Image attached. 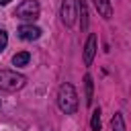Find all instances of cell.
Wrapping results in <instances>:
<instances>
[{"label": "cell", "instance_id": "1", "mask_svg": "<svg viewBox=\"0 0 131 131\" xmlns=\"http://www.w3.org/2000/svg\"><path fill=\"white\" fill-rule=\"evenodd\" d=\"M57 106L63 115H74L78 111V92L70 82H63L57 90Z\"/></svg>", "mask_w": 131, "mask_h": 131}, {"label": "cell", "instance_id": "2", "mask_svg": "<svg viewBox=\"0 0 131 131\" xmlns=\"http://www.w3.org/2000/svg\"><path fill=\"white\" fill-rule=\"evenodd\" d=\"M25 84H27V78L23 74H16L12 70H0V90L14 92V90H20Z\"/></svg>", "mask_w": 131, "mask_h": 131}, {"label": "cell", "instance_id": "3", "mask_svg": "<svg viewBox=\"0 0 131 131\" xmlns=\"http://www.w3.org/2000/svg\"><path fill=\"white\" fill-rule=\"evenodd\" d=\"M39 10H41V8H39V2H37V0H23V2L16 6L14 16L20 18V20L33 23V20L39 18Z\"/></svg>", "mask_w": 131, "mask_h": 131}, {"label": "cell", "instance_id": "4", "mask_svg": "<svg viewBox=\"0 0 131 131\" xmlns=\"http://www.w3.org/2000/svg\"><path fill=\"white\" fill-rule=\"evenodd\" d=\"M59 16L66 27H72L78 16V0H63L61 8H59Z\"/></svg>", "mask_w": 131, "mask_h": 131}, {"label": "cell", "instance_id": "5", "mask_svg": "<svg viewBox=\"0 0 131 131\" xmlns=\"http://www.w3.org/2000/svg\"><path fill=\"white\" fill-rule=\"evenodd\" d=\"M16 33H18V37L23 41H37L41 37V29L35 27V25H23V27H18Z\"/></svg>", "mask_w": 131, "mask_h": 131}, {"label": "cell", "instance_id": "6", "mask_svg": "<svg viewBox=\"0 0 131 131\" xmlns=\"http://www.w3.org/2000/svg\"><path fill=\"white\" fill-rule=\"evenodd\" d=\"M94 55H96V35H88L86 45H84V63L86 66H92Z\"/></svg>", "mask_w": 131, "mask_h": 131}, {"label": "cell", "instance_id": "7", "mask_svg": "<svg viewBox=\"0 0 131 131\" xmlns=\"http://www.w3.org/2000/svg\"><path fill=\"white\" fill-rule=\"evenodd\" d=\"M94 6H96V12L102 16V18H111L113 16V6H111V0H92Z\"/></svg>", "mask_w": 131, "mask_h": 131}, {"label": "cell", "instance_id": "8", "mask_svg": "<svg viewBox=\"0 0 131 131\" xmlns=\"http://www.w3.org/2000/svg\"><path fill=\"white\" fill-rule=\"evenodd\" d=\"M78 14H80V29L88 31V6L84 0H78Z\"/></svg>", "mask_w": 131, "mask_h": 131}, {"label": "cell", "instance_id": "9", "mask_svg": "<svg viewBox=\"0 0 131 131\" xmlns=\"http://www.w3.org/2000/svg\"><path fill=\"white\" fill-rule=\"evenodd\" d=\"M29 59H31V53H29V51H18V53H14V57H12V63L18 66V68H23V66L29 63Z\"/></svg>", "mask_w": 131, "mask_h": 131}, {"label": "cell", "instance_id": "10", "mask_svg": "<svg viewBox=\"0 0 131 131\" xmlns=\"http://www.w3.org/2000/svg\"><path fill=\"white\" fill-rule=\"evenodd\" d=\"M84 88H86V104L90 106L92 104V90H94V84H92V76L90 74H86V78H84Z\"/></svg>", "mask_w": 131, "mask_h": 131}, {"label": "cell", "instance_id": "11", "mask_svg": "<svg viewBox=\"0 0 131 131\" xmlns=\"http://www.w3.org/2000/svg\"><path fill=\"white\" fill-rule=\"evenodd\" d=\"M111 129L113 131H125V121H123V115L117 113L113 119H111Z\"/></svg>", "mask_w": 131, "mask_h": 131}, {"label": "cell", "instance_id": "12", "mask_svg": "<svg viewBox=\"0 0 131 131\" xmlns=\"http://www.w3.org/2000/svg\"><path fill=\"white\" fill-rule=\"evenodd\" d=\"M90 129H92V131H100V108H94V111H92Z\"/></svg>", "mask_w": 131, "mask_h": 131}, {"label": "cell", "instance_id": "13", "mask_svg": "<svg viewBox=\"0 0 131 131\" xmlns=\"http://www.w3.org/2000/svg\"><path fill=\"white\" fill-rule=\"evenodd\" d=\"M6 45H8V33L4 29H0V51H4Z\"/></svg>", "mask_w": 131, "mask_h": 131}, {"label": "cell", "instance_id": "14", "mask_svg": "<svg viewBox=\"0 0 131 131\" xmlns=\"http://www.w3.org/2000/svg\"><path fill=\"white\" fill-rule=\"evenodd\" d=\"M8 2H10V0H0V6H6Z\"/></svg>", "mask_w": 131, "mask_h": 131}]
</instances>
